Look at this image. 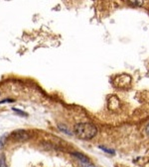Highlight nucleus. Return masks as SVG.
Here are the masks:
<instances>
[{
    "instance_id": "1",
    "label": "nucleus",
    "mask_w": 149,
    "mask_h": 167,
    "mask_svg": "<svg viewBox=\"0 0 149 167\" xmlns=\"http://www.w3.org/2000/svg\"><path fill=\"white\" fill-rule=\"evenodd\" d=\"M75 135L79 139H91L95 136L98 133L97 127L89 123H79L74 127Z\"/></svg>"
},
{
    "instance_id": "2",
    "label": "nucleus",
    "mask_w": 149,
    "mask_h": 167,
    "mask_svg": "<svg viewBox=\"0 0 149 167\" xmlns=\"http://www.w3.org/2000/svg\"><path fill=\"white\" fill-rule=\"evenodd\" d=\"M11 136L16 141H19V142H24V141H27L30 138V135L27 131H24V130H16L12 133H11Z\"/></svg>"
},
{
    "instance_id": "3",
    "label": "nucleus",
    "mask_w": 149,
    "mask_h": 167,
    "mask_svg": "<svg viewBox=\"0 0 149 167\" xmlns=\"http://www.w3.org/2000/svg\"><path fill=\"white\" fill-rule=\"evenodd\" d=\"M73 155L76 156V157H77L78 159L81 160L82 162H84V163H89L88 158L85 155L82 154V153H79V152H74V153H73Z\"/></svg>"
},
{
    "instance_id": "4",
    "label": "nucleus",
    "mask_w": 149,
    "mask_h": 167,
    "mask_svg": "<svg viewBox=\"0 0 149 167\" xmlns=\"http://www.w3.org/2000/svg\"><path fill=\"white\" fill-rule=\"evenodd\" d=\"M59 128H60V130H61L62 132H64L65 133H67V135H73V132L68 128L67 126L61 125V124H59Z\"/></svg>"
},
{
    "instance_id": "5",
    "label": "nucleus",
    "mask_w": 149,
    "mask_h": 167,
    "mask_svg": "<svg viewBox=\"0 0 149 167\" xmlns=\"http://www.w3.org/2000/svg\"><path fill=\"white\" fill-rule=\"evenodd\" d=\"M0 167H7L6 160H5V156L3 154L0 156Z\"/></svg>"
},
{
    "instance_id": "6",
    "label": "nucleus",
    "mask_w": 149,
    "mask_h": 167,
    "mask_svg": "<svg viewBox=\"0 0 149 167\" xmlns=\"http://www.w3.org/2000/svg\"><path fill=\"white\" fill-rule=\"evenodd\" d=\"M13 111L16 112V113H17V114H19V115H21V116H27V114H25V112H23V111H21V110H19V109L13 108Z\"/></svg>"
},
{
    "instance_id": "7",
    "label": "nucleus",
    "mask_w": 149,
    "mask_h": 167,
    "mask_svg": "<svg viewBox=\"0 0 149 167\" xmlns=\"http://www.w3.org/2000/svg\"><path fill=\"white\" fill-rule=\"evenodd\" d=\"M5 143V136H0V149L4 146Z\"/></svg>"
},
{
    "instance_id": "8",
    "label": "nucleus",
    "mask_w": 149,
    "mask_h": 167,
    "mask_svg": "<svg viewBox=\"0 0 149 167\" xmlns=\"http://www.w3.org/2000/svg\"><path fill=\"white\" fill-rule=\"evenodd\" d=\"M99 148H101L102 150H104L105 152H107V153H114L113 150H111V149H108L107 148H104V146H99Z\"/></svg>"
},
{
    "instance_id": "9",
    "label": "nucleus",
    "mask_w": 149,
    "mask_h": 167,
    "mask_svg": "<svg viewBox=\"0 0 149 167\" xmlns=\"http://www.w3.org/2000/svg\"><path fill=\"white\" fill-rule=\"evenodd\" d=\"M82 167H95V165L91 164V163H84V165H82Z\"/></svg>"
},
{
    "instance_id": "10",
    "label": "nucleus",
    "mask_w": 149,
    "mask_h": 167,
    "mask_svg": "<svg viewBox=\"0 0 149 167\" xmlns=\"http://www.w3.org/2000/svg\"><path fill=\"white\" fill-rule=\"evenodd\" d=\"M146 133L149 136V124H148V126L146 127Z\"/></svg>"
}]
</instances>
